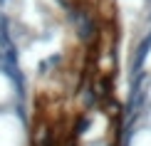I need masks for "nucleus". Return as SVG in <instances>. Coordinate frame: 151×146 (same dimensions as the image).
I'll return each mask as SVG.
<instances>
[{
    "label": "nucleus",
    "mask_w": 151,
    "mask_h": 146,
    "mask_svg": "<svg viewBox=\"0 0 151 146\" xmlns=\"http://www.w3.org/2000/svg\"><path fill=\"white\" fill-rule=\"evenodd\" d=\"M149 101H151V87H149Z\"/></svg>",
    "instance_id": "f257e3e1"
}]
</instances>
